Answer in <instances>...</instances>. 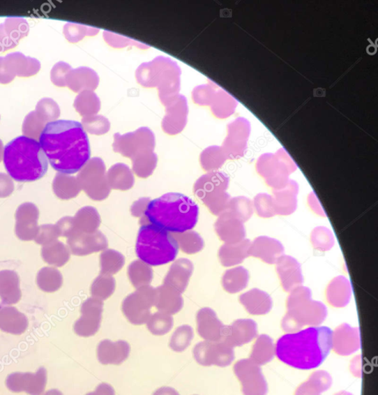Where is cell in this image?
<instances>
[{"instance_id": "cell-1", "label": "cell", "mask_w": 378, "mask_h": 395, "mask_svg": "<svg viewBox=\"0 0 378 395\" xmlns=\"http://www.w3.org/2000/svg\"><path fill=\"white\" fill-rule=\"evenodd\" d=\"M39 142L54 170L63 174L82 170L91 158L89 136L82 124L69 120L48 122Z\"/></svg>"}, {"instance_id": "cell-2", "label": "cell", "mask_w": 378, "mask_h": 395, "mask_svg": "<svg viewBox=\"0 0 378 395\" xmlns=\"http://www.w3.org/2000/svg\"><path fill=\"white\" fill-rule=\"evenodd\" d=\"M330 328L311 327L282 336L275 346V355L289 366L300 370L319 367L332 348Z\"/></svg>"}, {"instance_id": "cell-3", "label": "cell", "mask_w": 378, "mask_h": 395, "mask_svg": "<svg viewBox=\"0 0 378 395\" xmlns=\"http://www.w3.org/2000/svg\"><path fill=\"white\" fill-rule=\"evenodd\" d=\"M199 209L190 198L168 193L151 200L140 224L150 223L174 234L192 230L199 218Z\"/></svg>"}, {"instance_id": "cell-4", "label": "cell", "mask_w": 378, "mask_h": 395, "mask_svg": "<svg viewBox=\"0 0 378 395\" xmlns=\"http://www.w3.org/2000/svg\"><path fill=\"white\" fill-rule=\"evenodd\" d=\"M3 163L10 177L19 182L38 181L48 170V160L40 142L24 135L5 146Z\"/></svg>"}, {"instance_id": "cell-5", "label": "cell", "mask_w": 378, "mask_h": 395, "mask_svg": "<svg viewBox=\"0 0 378 395\" xmlns=\"http://www.w3.org/2000/svg\"><path fill=\"white\" fill-rule=\"evenodd\" d=\"M180 76L178 64L162 56L143 63L136 70L137 82L145 87H157L165 106L179 94Z\"/></svg>"}, {"instance_id": "cell-6", "label": "cell", "mask_w": 378, "mask_h": 395, "mask_svg": "<svg viewBox=\"0 0 378 395\" xmlns=\"http://www.w3.org/2000/svg\"><path fill=\"white\" fill-rule=\"evenodd\" d=\"M179 245L172 234L147 223L138 231L136 242L137 258L149 266H162L176 259Z\"/></svg>"}, {"instance_id": "cell-7", "label": "cell", "mask_w": 378, "mask_h": 395, "mask_svg": "<svg viewBox=\"0 0 378 395\" xmlns=\"http://www.w3.org/2000/svg\"><path fill=\"white\" fill-rule=\"evenodd\" d=\"M287 310L282 327L289 334L300 331L304 326L322 325L327 316L325 305L312 301L311 291L302 286L292 291L287 301Z\"/></svg>"}, {"instance_id": "cell-8", "label": "cell", "mask_w": 378, "mask_h": 395, "mask_svg": "<svg viewBox=\"0 0 378 395\" xmlns=\"http://www.w3.org/2000/svg\"><path fill=\"white\" fill-rule=\"evenodd\" d=\"M229 179L223 172H209L195 182L194 193L216 216H220L228 209L231 200L227 193Z\"/></svg>"}, {"instance_id": "cell-9", "label": "cell", "mask_w": 378, "mask_h": 395, "mask_svg": "<svg viewBox=\"0 0 378 395\" xmlns=\"http://www.w3.org/2000/svg\"><path fill=\"white\" fill-rule=\"evenodd\" d=\"M77 181L81 188L94 201H103L111 193L108 185L106 166L100 158H93L79 173Z\"/></svg>"}, {"instance_id": "cell-10", "label": "cell", "mask_w": 378, "mask_h": 395, "mask_svg": "<svg viewBox=\"0 0 378 395\" xmlns=\"http://www.w3.org/2000/svg\"><path fill=\"white\" fill-rule=\"evenodd\" d=\"M155 147V134L147 127H142L133 133L114 135V151L132 160L142 154L154 151Z\"/></svg>"}, {"instance_id": "cell-11", "label": "cell", "mask_w": 378, "mask_h": 395, "mask_svg": "<svg viewBox=\"0 0 378 395\" xmlns=\"http://www.w3.org/2000/svg\"><path fill=\"white\" fill-rule=\"evenodd\" d=\"M156 294V288L142 287L123 299L122 311L130 323L135 325L147 323L151 307L155 306Z\"/></svg>"}, {"instance_id": "cell-12", "label": "cell", "mask_w": 378, "mask_h": 395, "mask_svg": "<svg viewBox=\"0 0 378 395\" xmlns=\"http://www.w3.org/2000/svg\"><path fill=\"white\" fill-rule=\"evenodd\" d=\"M196 362L202 366L216 365L225 368L235 359L234 348L224 341H203L197 343L193 349Z\"/></svg>"}, {"instance_id": "cell-13", "label": "cell", "mask_w": 378, "mask_h": 395, "mask_svg": "<svg viewBox=\"0 0 378 395\" xmlns=\"http://www.w3.org/2000/svg\"><path fill=\"white\" fill-rule=\"evenodd\" d=\"M234 372L242 383L244 395H266V380L259 365L250 359L241 360L235 364Z\"/></svg>"}, {"instance_id": "cell-14", "label": "cell", "mask_w": 378, "mask_h": 395, "mask_svg": "<svg viewBox=\"0 0 378 395\" xmlns=\"http://www.w3.org/2000/svg\"><path fill=\"white\" fill-rule=\"evenodd\" d=\"M103 301L96 298L86 299L82 307V317L75 326L76 333L82 336L96 334L103 320Z\"/></svg>"}, {"instance_id": "cell-15", "label": "cell", "mask_w": 378, "mask_h": 395, "mask_svg": "<svg viewBox=\"0 0 378 395\" xmlns=\"http://www.w3.org/2000/svg\"><path fill=\"white\" fill-rule=\"evenodd\" d=\"M165 107L166 114L162 122L163 131L172 135L180 133L187 124L188 107L186 98L179 94Z\"/></svg>"}, {"instance_id": "cell-16", "label": "cell", "mask_w": 378, "mask_h": 395, "mask_svg": "<svg viewBox=\"0 0 378 395\" xmlns=\"http://www.w3.org/2000/svg\"><path fill=\"white\" fill-rule=\"evenodd\" d=\"M68 244L73 254L86 255L104 251L108 246L107 240L103 232H74L68 237Z\"/></svg>"}, {"instance_id": "cell-17", "label": "cell", "mask_w": 378, "mask_h": 395, "mask_svg": "<svg viewBox=\"0 0 378 395\" xmlns=\"http://www.w3.org/2000/svg\"><path fill=\"white\" fill-rule=\"evenodd\" d=\"M257 325L250 319L237 320L225 326L222 341L232 348L241 347L252 341L257 336Z\"/></svg>"}, {"instance_id": "cell-18", "label": "cell", "mask_w": 378, "mask_h": 395, "mask_svg": "<svg viewBox=\"0 0 378 395\" xmlns=\"http://www.w3.org/2000/svg\"><path fill=\"white\" fill-rule=\"evenodd\" d=\"M215 229L218 236L225 244L241 242L245 237L243 223L228 210L218 218Z\"/></svg>"}, {"instance_id": "cell-19", "label": "cell", "mask_w": 378, "mask_h": 395, "mask_svg": "<svg viewBox=\"0 0 378 395\" xmlns=\"http://www.w3.org/2000/svg\"><path fill=\"white\" fill-rule=\"evenodd\" d=\"M361 334L358 327L344 324L332 334V348L338 355H350L361 348Z\"/></svg>"}, {"instance_id": "cell-20", "label": "cell", "mask_w": 378, "mask_h": 395, "mask_svg": "<svg viewBox=\"0 0 378 395\" xmlns=\"http://www.w3.org/2000/svg\"><path fill=\"white\" fill-rule=\"evenodd\" d=\"M196 320L197 331L202 338L212 342L222 341L225 326L218 318L214 311L210 308L201 309Z\"/></svg>"}, {"instance_id": "cell-21", "label": "cell", "mask_w": 378, "mask_h": 395, "mask_svg": "<svg viewBox=\"0 0 378 395\" xmlns=\"http://www.w3.org/2000/svg\"><path fill=\"white\" fill-rule=\"evenodd\" d=\"M275 263L283 289L292 292L301 286L303 278L299 262L289 255H282Z\"/></svg>"}, {"instance_id": "cell-22", "label": "cell", "mask_w": 378, "mask_h": 395, "mask_svg": "<svg viewBox=\"0 0 378 395\" xmlns=\"http://www.w3.org/2000/svg\"><path fill=\"white\" fill-rule=\"evenodd\" d=\"M285 253V248L278 240L266 237H258L251 244L249 255L259 258L269 264H273Z\"/></svg>"}, {"instance_id": "cell-23", "label": "cell", "mask_w": 378, "mask_h": 395, "mask_svg": "<svg viewBox=\"0 0 378 395\" xmlns=\"http://www.w3.org/2000/svg\"><path fill=\"white\" fill-rule=\"evenodd\" d=\"M130 351V347L126 341L105 340L98 345V361L103 364L119 365L128 359Z\"/></svg>"}, {"instance_id": "cell-24", "label": "cell", "mask_w": 378, "mask_h": 395, "mask_svg": "<svg viewBox=\"0 0 378 395\" xmlns=\"http://www.w3.org/2000/svg\"><path fill=\"white\" fill-rule=\"evenodd\" d=\"M192 272V262L187 259H179L173 262L163 284L176 290L181 295L187 288Z\"/></svg>"}, {"instance_id": "cell-25", "label": "cell", "mask_w": 378, "mask_h": 395, "mask_svg": "<svg viewBox=\"0 0 378 395\" xmlns=\"http://www.w3.org/2000/svg\"><path fill=\"white\" fill-rule=\"evenodd\" d=\"M298 186L296 182L290 181L285 187L275 189L273 197L275 214H292L296 209Z\"/></svg>"}, {"instance_id": "cell-26", "label": "cell", "mask_w": 378, "mask_h": 395, "mask_svg": "<svg viewBox=\"0 0 378 395\" xmlns=\"http://www.w3.org/2000/svg\"><path fill=\"white\" fill-rule=\"evenodd\" d=\"M156 292L155 306L160 312L172 315L183 309V298L176 290L163 284Z\"/></svg>"}, {"instance_id": "cell-27", "label": "cell", "mask_w": 378, "mask_h": 395, "mask_svg": "<svg viewBox=\"0 0 378 395\" xmlns=\"http://www.w3.org/2000/svg\"><path fill=\"white\" fill-rule=\"evenodd\" d=\"M239 301L252 315H264L271 311L273 306L271 296L258 289L245 292L239 297Z\"/></svg>"}, {"instance_id": "cell-28", "label": "cell", "mask_w": 378, "mask_h": 395, "mask_svg": "<svg viewBox=\"0 0 378 395\" xmlns=\"http://www.w3.org/2000/svg\"><path fill=\"white\" fill-rule=\"evenodd\" d=\"M251 245L249 239H243L235 244H224L219 251V258L222 265L229 267L236 266L249 257Z\"/></svg>"}, {"instance_id": "cell-29", "label": "cell", "mask_w": 378, "mask_h": 395, "mask_svg": "<svg viewBox=\"0 0 378 395\" xmlns=\"http://www.w3.org/2000/svg\"><path fill=\"white\" fill-rule=\"evenodd\" d=\"M68 76V85L72 90L93 91L96 89L100 78L96 71L89 68H80L73 70Z\"/></svg>"}, {"instance_id": "cell-30", "label": "cell", "mask_w": 378, "mask_h": 395, "mask_svg": "<svg viewBox=\"0 0 378 395\" xmlns=\"http://www.w3.org/2000/svg\"><path fill=\"white\" fill-rule=\"evenodd\" d=\"M107 179L111 189L127 191L135 184V177L132 170L126 164L118 163L110 167L107 172Z\"/></svg>"}, {"instance_id": "cell-31", "label": "cell", "mask_w": 378, "mask_h": 395, "mask_svg": "<svg viewBox=\"0 0 378 395\" xmlns=\"http://www.w3.org/2000/svg\"><path fill=\"white\" fill-rule=\"evenodd\" d=\"M352 295L351 283L344 276L335 278L326 290V297L333 306L343 307L350 301Z\"/></svg>"}, {"instance_id": "cell-32", "label": "cell", "mask_w": 378, "mask_h": 395, "mask_svg": "<svg viewBox=\"0 0 378 395\" xmlns=\"http://www.w3.org/2000/svg\"><path fill=\"white\" fill-rule=\"evenodd\" d=\"M331 385L332 378L328 373L318 371L312 373L307 382L298 387L295 395H321L328 390Z\"/></svg>"}, {"instance_id": "cell-33", "label": "cell", "mask_w": 378, "mask_h": 395, "mask_svg": "<svg viewBox=\"0 0 378 395\" xmlns=\"http://www.w3.org/2000/svg\"><path fill=\"white\" fill-rule=\"evenodd\" d=\"M100 216L96 209L86 207L78 211L74 218V232L93 233L98 231Z\"/></svg>"}, {"instance_id": "cell-34", "label": "cell", "mask_w": 378, "mask_h": 395, "mask_svg": "<svg viewBox=\"0 0 378 395\" xmlns=\"http://www.w3.org/2000/svg\"><path fill=\"white\" fill-rule=\"evenodd\" d=\"M275 355V346L271 336L262 334L254 345L250 359L259 366L271 362Z\"/></svg>"}, {"instance_id": "cell-35", "label": "cell", "mask_w": 378, "mask_h": 395, "mask_svg": "<svg viewBox=\"0 0 378 395\" xmlns=\"http://www.w3.org/2000/svg\"><path fill=\"white\" fill-rule=\"evenodd\" d=\"M249 279V272L244 267L230 269L222 277V286L225 291L230 294H236L247 287Z\"/></svg>"}, {"instance_id": "cell-36", "label": "cell", "mask_w": 378, "mask_h": 395, "mask_svg": "<svg viewBox=\"0 0 378 395\" xmlns=\"http://www.w3.org/2000/svg\"><path fill=\"white\" fill-rule=\"evenodd\" d=\"M128 275L130 283L138 289L149 286L153 279V270L146 263L135 260L129 265Z\"/></svg>"}, {"instance_id": "cell-37", "label": "cell", "mask_w": 378, "mask_h": 395, "mask_svg": "<svg viewBox=\"0 0 378 395\" xmlns=\"http://www.w3.org/2000/svg\"><path fill=\"white\" fill-rule=\"evenodd\" d=\"M123 255L114 250H105L100 255V274L112 276L125 265Z\"/></svg>"}, {"instance_id": "cell-38", "label": "cell", "mask_w": 378, "mask_h": 395, "mask_svg": "<svg viewBox=\"0 0 378 395\" xmlns=\"http://www.w3.org/2000/svg\"><path fill=\"white\" fill-rule=\"evenodd\" d=\"M172 236L177 241L181 250L187 254L197 253L204 248V241L199 234L195 231H186Z\"/></svg>"}, {"instance_id": "cell-39", "label": "cell", "mask_w": 378, "mask_h": 395, "mask_svg": "<svg viewBox=\"0 0 378 395\" xmlns=\"http://www.w3.org/2000/svg\"><path fill=\"white\" fill-rule=\"evenodd\" d=\"M75 106L84 117L96 115L100 109V100L96 93L84 91L77 97Z\"/></svg>"}, {"instance_id": "cell-40", "label": "cell", "mask_w": 378, "mask_h": 395, "mask_svg": "<svg viewBox=\"0 0 378 395\" xmlns=\"http://www.w3.org/2000/svg\"><path fill=\"white\" fill-rule=\"evenodd\" d=\"M82 188L75 177L67 175H57L54 181V191L58 197L62 200H70L76 197Z\"/></svg>"}, {"instance_id": "cell-41", "label": "cell", "mask_w": 378, "mask_h": 395, "mask_svg": "<svg viewBox=\"0 0 378 395\" xmlns=\"http://www.w3.org/2000/svg\"><path fill=\"white\" fill-rule=\"evenodd\" d=\"M158 163V156L154 151L142 154L133 159L134 172L138 177L145 179L153 173Z\"/></svg>"}, {"instance_id": "cell-42", "label": "cell", "mask_w": 378, "mask_h": 395, "mask_svg": "<svg viewBox=\"0 0 378 395\" xmlns=\"http://www.w3.org/2000/svg\"><path fill=\"white\" fill-rule=\"evenodd\" d=\"M116 283L112 276L100 274L91 285L93 298L105 301L110 297L115 290Z\"/></svg>"}, {"instance_id": "cell-43", "label": "cell", "mask_w": 378, "mask_h": 395, "mask_svg": "<svg viewBox=\"0 0 378 395\" xmlns=\"http://www.w3.org/2000/svg\"><path fill=\"white\" fill-rule=\"evenodd\" d=\"M173 318L170 314L158 312L147 321L149 331L154 335L162 336L168 334L172 329Z\"/></svg>"}, {"instance_id": "cell-44", "label": "cell", "mask_w": 378, "mask_h": 395, "mask_svg": "<svg viewBox=\"0 0 378 395\" xmlns=\"http://www.w3.org/2000/svg\"><path fill=\"white\" fill-rule=\"evenodd\" d=\"M193 338V329L190 326H181L174 332L169 347L176 352H183L188 346H190Z\"/></svg>"}, {"instance_id": "cell-45", "label": "cell", "mask_w": 378, "mask_h": 395, "mask_svg": "<svg viewBox=\"0 0 378 395\" xmlns=\"http://www.w3.org/2000/svg\"><path fill=\"white\" fill-rule=\"evenodd\" d=\"M227 210L244 223L249 221L253 214V204L245 197H237L231 199Z\"/></svg>"}, {"instance_id": "cell-46", "label": "cell", "mask_w": 378, "mask_h": 395, "mask_svg": "<svg viewBox=\"0 0 378 395\" xmlns=\"http://www.w3.org/2000/svg\"><path fill=\"white\" fill-rule=\"evenodd\" d=\"M225 158L217 146L209 147L203 151L200 156L202 166L206 171H213L220 168L224 163Z\"/></svg>"}, {"instance_id": "cell-47", "label": "cell", "mask_w": 378, "mask_h": 395, "mask_svg": "<svg viewBox=\"0 0 378 395\" xmlns=\"http://www.w3.org/2000/svg\"><path fill=\"white\" fill-rule=\"evenodd\" d=\"M84 130L93 135H104L110 130L111 124L109 120L103 115H92L84 117L82 120Z\"/></svg>"}, {"instance_id": "cell-48", "label": "cell", "mask_w": 378, "mask_h": 395, "mask_svg": "<svg viewBox=\"0 0 378 395\" xmlns=\"http://www.w3.org/2000/svg\"><path fill=\"white\" fill-rule=\"evenodd\" d=\"M311 242L317 250L326 251L334 245V237L328 229L317 228L312 232Z\"/></svg>"}, {"instance_id": "cell-49", "label": "cell", "mask_w": 378, "mask_h": 395, "mask_svg": "<svg viewBox=\"0 0 378 395\" xmlns=\"http://www.w3.org/2000/svg\"><path fill=\"white\" fill-rule=\"evenodd\" d=\"M257 214L264 218H270L275 215L273 197L267 194H259L253 202Z\"/></svg>"}, {"instance_id": "cell-50", "label": "cell", "mask_w": 378, "mask_h": 395, "mask_svg": "<svg viewBox=\"0 0 378 395\" xmlns=\"http://www.w3.org/2000/svg\"><path fill=\"white\" fill-rule=\"evenodd\" d=\"M104 36L105 40L107 41L108 45L114 47H123L128 45H137L142 48L149 47V46L144 45L142 43L135 41L133 39L126 38V36L109 32L107 31H105Z\"/></svg>"}, {"instance_id": "cell-51", "label": "cell", "mask_w": 378, "mask_h": 395, "mask_svg": "<svg viewBox=\"0 0 378 395\" xmlns=\"http://www.w3.org/2000/svg\"><path fill=\"white\" fill-rule=\"evenodd\" d=\"M210 89L207 85L195 87L192 91V98L195 103L199 105H209L210 98Z\"/></svg>"}, {"instance_id": "cell-52", "label": "cell", "mask_w": 378, "mask_h": 395, "mask_svg": "<svg viewBox=\"0 0 378 395\" xmlns=\"http://www.w3.org/2000/svg\"><path fill=\"white\" fill-rule=\"evenodd\" d=\"M151 200L149 198H142L139 200L136 201L132 208H130V213L135 217L142 218L144 215V211L146 210L149 203Z\"/></svg>"}, {"instance_id": "cell-53", "label": "cell", "mask_w": 378, "mask_h": 395, "mask_svg": "<svg viewBox=\"0 0 378 395\" xmlns=\"http://www.w3.org/2000/svg\"><path fill=\"white\" fill-rule=\"evenodd\" d=\"M58 224H59V232L62 236L70 237L74 233V218H63Z\"/></svg>"}, {"instance_id": "cell-54", "label": "cell", "mask_w": 378, "mask_h": 395, "mask_svg": "<svg viewBox=\"0 0 378 395\" xmlns=\"http://www.w3.org/2000/svg\"><path fill=\"white\" fill-rule=\"evenodd\" d=\"M86 395H115V392L110 385L103 383L98 386L96 391Z\"/></svg>"}, {"instance_id": "cell-55", "label": "cell", "mask_w": 378, "mask_h": 395, "mask_svg": "<svg viewBox=\"0 0 378 395\" xmlns=\"http://www.w3.org/2000/svg\"><path fill=\"white\" fill-rule=\"evenodd\" d=\"M351 372L356 377L361 378L362 376V357L358 356L351 362Z\"/></svg>"}, {"instance_id": "cell-56", "label": "cell", "mask_w": 378, "mask_h": 395, "mask_svg": "<svg viewBox=\"0 0 378 395\" xmlns=\"http://www.w3.org/2000/svg\"><path fill=\"white\" fill-rule=\"evenodd\" d=\"M153 395H180L176 390L170 387H162L158 389Z\"/></svg>"}, {"instance_id": "cell-57", "label": "cell", "mask_w": 378, "mask_h": 395, "mask_svg": "<svg viewBox=\"0 0 378 395\" xmlns=\"http://www.w3.org/2000/svg\"><path fill=\"white\" fill-rule=\"evenodd\" d=\"M335 395H353L351 393L347 392H340L338 394H336Z\"/></svg>"}]
</instances>
